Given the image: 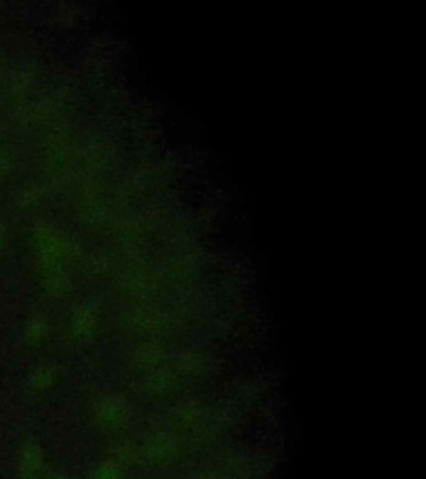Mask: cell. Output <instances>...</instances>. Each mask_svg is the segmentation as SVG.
Here are the masks:
<instances>
[{
  "label": "cell",
  "instance_id": "obj_2",
  "mask_svg": "<svg viewBox=\"0 0 426 479\" xmlns=\"http://www.w3.org/2000/svg\"><path fill=\"white\" fill-rule=\"evenodd\" d=\"M21 479H35L34 478V474H27V473H22V476Z\"/></svg>",
  "mask_w": 426,
  "mask_h": 479
},
{
  "label": "cell",
  "instance_id": "obj_1",
  "mask_svg": "<svg viewBox=\"0 0 426 479\" xmlns=\"http://www.w3.org/2000/svg\"><path fill=\"white\" fill-rule=\"evenodd\" d=\"M41 463V453H38L37 446L34 443H27L21 449V469L22 473L34 474V471L38 468Z\"/></svg>",
  "mask_w": 426,
  "mask_h": 479
}]
</instances>
